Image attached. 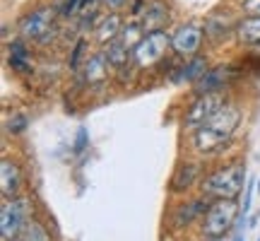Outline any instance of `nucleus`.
<instances>
[{
	"label": "nucleus",
	"instance_id": "7c9ffc66",
	"mask_svg": "<svg viewBox=\"0 0 260 241\" xmlns=\"http://www.w3.org/2000/svg\"><path fill=\"white\" fill-rule=\"evenodd\" d=\"M205 241H224V236H217V239H205Z\"/></svg>",
	"mask_w": 260,
	"mask_h": 241
},
{
	"label": "nucleus",
	"instance_id": "6e6552de",
	"mask_svg": "<svg viewBox=\"0 0 260 241\" xmlns=\"http://www.w3.org/2000/svg\"><path fill=\"white\" fill-rule=\"evenodd\" d=\"M203 41H205V27H200V24H183L171 37V48L176 51L178 56L190 58V56H198Z\"/></svg>",
	"mask_w": 260,
	"mask_h": 241
},
{
	"label": "nucleus",
	"instance_id": "f257e3e1",
	"mask_svg": "<svg viewBox=\"0 0 260 241\" xmlns=\"http://www.w3.org/2000/svg\"><path fill=\"white\" fill-rule=\"evenodd\" d=\"M239 123H241V109L236 104L226 102L219 111L212 113V118H207L195 130V147L205 155L224 147L232 140L234 130L239 128Z\"/></svg>",
	"mask_w": 260,
	"mask_h": 241
},
{
	"label": "nucleus",
	"instance_id": "2f4dec72",
	"mask_svg": "<svg viewBox=\"0 0 260 241\" xmlns=\"http://www.w3.org/2000/svg\"><path fill=\"white\" fill-rule=\"evenodd\" d=\"M255 188H258V193H260V178H258V181H255Z\"/></svg>",
	"mask_w": 260,
	"mask_h": 241
},
{
	"label": "nucleus",
	"instance_id": "9d476101",
	"mask_svg": "<svg viewBox=\"0 0 260 241\" xmlns=\"http://www.w3.org/2000/svg\"><path fill=\"white\" fill-rule=\"evenodd\" d=\"M232 80V68L226 65H217V68H207V73L193 84V89L198 94H205V92H222L226 82Z\"/></svg>",
	"mask_w": 260,
	"mask_h": 241
},
{
	"label": "nucleus",
	"instance_id": "39448f33",
	"mask_svg": "<svg viewBox=\"0 0 260 241\" xmlns=\"http://www.w3.org/2000/svg\"><path fill=\"white\" fill-rule=\"evenodd\" d=\"M29 198H8L3 203V210H0V234H3V241L10 239H19V234L24 229V224L29 222Z\"/></svg>",
	"mask_w": 260,
	"mask_h": 241
},
{
	"label": "nucleus",
	"instance_id": "473e14b6",
	"mask_svg": "<svg viewBox=\"0 0 260 241\" xmlns=\"http://www.w3.org/2000/svg\"><path fill=\"white\" fill-rule=\"evenodd\" d=\"M10 241H22V239H10Z\"/></svg>",
	"mask_w": 260,
	"mask_h": 241
},
{
	"label": "nucleus",
	"instance_id": "72a5a7b5",
	"mask_svg": "<svg viewBox=\"0 0 260 241\" xmlns=\"http://www.w3.org/2000/svg\"><path fill=\"white\" fill-rule=\"evenodd\" d=\"M258 241H260V239H258Z\"/></svg>",
	"mask_w": 260,
	"mask_h": 241
},
{
	"label": "nucleus",
	"instance_id": "a211bd4d",
	"mask_svg": "<svg viewBox=\"0 0 260 241\" xmlns=\"http://www.w3.org/2000/svg\"><path fill=\"white\" fill-rule=\"evenodd\" d=\"M198 174H200V167L198 164H181V167L174 171V178H171V191L174 193H183V191H188L190 186H193V181L198 178Z\"/></svg>",
	"mask_w": 260,
	"mask_h": 241
},
{
	"label": "nucleus",
	"instance_id": "a878e982",
	"mask_svg": "<svg viewBox=\"0 0 260 241\" xmlns=\"http://www.w3.org/2000/svg\"><path fill=\"white\" fill-rule=\"evenodd\" d=\"M80 8V0H63V5H60V8H58V15H60V17H73V12L75 10Z\"/></svg>",
	"mask_w": 260,
	"mask_h": 241
},
{
	"label": "nucleus",
	"instance_id": "f03ea898",
	"mask_svg": "<svg viewBox=\"0 0 260 241\" xmlns=\"http://www.w3.org/2000/svg\"><path fill=\"white\" fill-rule=\"evenodd\" d=\"M243 171H246V169H243L241 164L219 167L217 171H212V174L203 181L205 195H207V198H217V200H222V198L234 200L243 188V176H246Z\"/></svg>",
	"mask_w": 260,
	"mask_h": 241
},
{
	"label": "nucleus",
	"instance_id": "c756f323",
	"mask_svg": "<svg viewBox=\"0 0 260 241\" xmlns=\"http://www.w3.org/2000/svg\"><path fill=\"white\" fill-rule=\"evenodd\" d=\"M234 241H243V232H241V229H236V232H234Z\"/></svg>",
	"mask_w": 260,
	"mask_h": 241
},
{
	"label": "nucleus",
	"instance_id": "5701e85b",
	"mask_svg": "<svg viewBox=\"0 0 260 241\" xmlns=\"http://www.w3.org/2000/svg\"><path fill=\"white\" fill-rule=\"evenodd\" d=\"M84 48H87V39H77L75 48L70 51V68H73V70H80V63H82Z\"/></svg>",
	"mask_w": 260,
	"mask_h": 241
},
{
	"label": "nucleus",
	"instance_id": "412c9836",
	"mask_svg": "<svg viewBox=\"0 0 260 241\" xmlns=\"http://www.w3.org/2000/svg\"><path fill=\"white\" fill-rule=\"evenodd\" d=\"M19 239L22 241H51V236H48V229L44 224L27 222L24 229H22V234H19Z\"/></svg>",
	"mask_w": 260,
	"mask_h": 241
},
{
	"label": "nucleus",
	"instance_id": "ddd939ff",
	"mask_svg": "<svg viewBox=\"0 0 260 241\" xmlns=\"http://www.w3.org/2000/svg\"><path fill=\"white\" fill-rule=\"evenodd\" d=\"M205 73H207V61H205L203 56H190L186 63L178 68V70H174L171 82H190V84H195Z\"/></svg>",
	"mask_w": 260,
	"mask_h": 241
},
{
	"label": "nucleus",
	"instance_id": "c85d7f7f",
	"mask_svg": "<svg viewBox=\"0 0 260 241\" xmlns=\"http://www.w3.org/2000/svg\"><path fill=\"white\" fill-rule=\"evenodd\" d=\"M96 0H80V10H87L89 5H94Z\"/></svg>",
	"mask_w": 260,
	"mask_h": 241
},
{
	"label": "nucleus",
	"instance_id": "1a4fd4ad",
	"mask_svg": "<svg viewBox=\"0 0 260 241\" xmlns=\"http://www.w3.org/2000/svg\"><path fill=\"white\" fill-rule=\"evenodd\" d=\"M236 27H239V22L234 19V15L229 10L212 12L210 17L205 19V39L212 41V44H222L232 34H236Z\"/></svg>",
	"mask_w": 260,
	"mask_h": 241
},
{
	"label": "nucleus",
	"instance_id": "f8f14e48",
	"mask_svg": "<svg viewBox=\"0 0 260 241\" xmlns=\"http://www.w3.org/2000/svg\"><path fill=\"white\" fill-rule=\"evenodd\" d=\"M167 22H169V10L161 0L149 3L147 8H145V12H142V17H140V24H142V29H145V34L161 32V29L167 27Z\"/></svg>",
	"mask_w": 260,
	"mask_h": 241
},
{
	"label": "nucleus",
	"instance_id": "cd10ccee",
	"mask_svg": "<svg viewBox=\"0 0 260 241\" xmlns=\"http://www.w3.org/2000/svg\"><path fill=\"white\" fill-rule=\"evenodd\" d=\"M104 5H106L109 10H113V12H116L118 8H123V5H125V0H104Z\"/></svg>",
	"mask_w": 260,
	"mask_h": 241
},
{
	"label": "nucleus",
	"instance_id": "9b49d317",
	"mask_svg": "<svg viewBox=\"0 0 260 241\" xmlns=\"http://www.w3.org/2000/svg\"><path fill=\"white\" fill-rule=\"evenodd\" d=\"M109 68H111V63H109V58H106V53H92V56L84 58V65H82V80L87 84H96L102 82V80H106L109 77Z\"/></svg>",
	"mask_w": 260,
	"mask_h": 241
},
{
	"label": "nucleus",
	"instance_id": "2eb2a0df",
	"mask_svg": "<svg viewBox=\"0 0 260 241\" xmlns=\"http://www.w3.org/2000/svg\"><path fill=\"white\" fill-rule=\"evenodd\" d=\"M19 181H22V174H19V167L10 159H3L0 164V188H3V198H15L19 191Z\"/></svg>",
	"mask_w": 260,
	"mask_h": 241
},
{
	"label": "nucleus",
	"instance_id": "4be33fe9",
	"mask_svg": "<svg viewBox=\"0 0 260 241\" xmlns=\"http://www.w3.org/2000/svg\"><path fill=\"white\" fill-rule=\"evenodd\" d=\"M8 63H10V68H12L15 73H19V75H29V73H31V63H29V56H15V53H10Z\"/></svg>",
	"mask_w": 260,
	"mask_h": 241
},
{
	"label": "nucleus",
	"instance_id": "393cba45",
	"mask_svg": "<svg viewBox=\"0 0 260 241\" xmlns=\"http://www.w3.org/2000/svg\"><path fill=\"white\" fill-rule=\"evenodd\" d=\"M24 128H27V116L24 113H12V118L8 120L10 133H24Z\"/></svg>",
	"mask_w": 260,
	"mask_h": 241
},
{
	"label": "nucleus",
	"instance_id": "0eeeda50",
	"mask_svg": "<svg viewBox=\"0 0 260 241\" xmlns=\"http://www.w3.org/2000/svg\"><path fill=\"white\" fill-rule=\"evenodd\" d=\"M224 104H226V99H224L222 92L198 94V97H195V102L188 106L186 118H183V126H186L188 130H198L207 118H212V113L219 111Z\"/></svg>",
	"mask_w": 260,
	"mask_h": 241
},
{
	"label": "nucleus",
	"instance_id": "dca6fc26",
	"mask_svg": "<svg viewBox=\"0 0 260 241\" xmlns=\"http://www.w3.org/2000/svg\"><path fill=\"white\" fill-rule=\"evenodd\" d=\"M236 39L243 46H260V15H246L236 27Z\"/></svg>",
	"mask_w": 260,
	"mask_h": 241
},
{
	"label": "nucleus",
	"instance_id": "20e7f679",
	"mask_svg": "<svg viewBox=\"0 0 260 241\" xmlns=\"http://www.w3.org/2000/svg\"><path fill=\"white\" fill-rule=\"evenodd\" d=\"M239 205L229 200V198H222V200H214L207 213L203 217V236L205 239H217V236H224L234 227V222L239 220Z\"/></svg>",
	"mask_w": 260,
	"mask_h": 241
},
{
	"label": "nucleus",
	"instance_id": "7ed1b4c3",
	"mask_svg": "<svg viewBox=\"0 0 260 241\" xmlns=\"http://www.w3.org/2000/svg\"><path fill=\"white\" fill-rule=\"evenodd\" d=\"M56 10L53 8H37L19 22V37L46 46L56 37Z\"/></svg>",
	"mask_w": 260,
	"mask_h": 241
},
{
	"label": "nucleus",
	"instance_id": "423d86ee",
	"mask_svg": "<svg viewBox=\"0 0 260 241\" xmlns=\"http://www.w3.org/2000/svg\"><path fill=\"white\" fill-rule=\"evenodd\" d=\"M171 48V37L167 32H152V34H145L142 41L133 48V63L138 68H152L164 61L167 51Z\"/></svg>",
	"mask_w": 260,
	"mask_h": 241
},
{
	"label": "nucleus",
	"instance_id": "f3484780",
	"mask_svg": "<svg viewBox=\"0 0 260 241\" xmlns=\"http://www.w3.org/2000/svg\"><path fill=\"white\" fill-rule=\"evenodd\" d=\"M207 207H210V205L205 203V200H193V203H188V205H181V207H176V210H174L171 224H174L176 229H181V227H186V224L193 222L198 215H203Z\"/></svg>",
	"mask_w": 260,
	"mask_h": 241
},
{
	"label": "nucleus",
	"instance_id": "bb28decb",
	"mask_svg": "<svg viewBox=\"0 0 260 241\" xmlns=\"http://www.w3.org/2000/svg\"><path fill=\"white\" fill-rule=\"evenodd\" d=\"M241 8L246 15H260V0H243Z\"/></svg>",
	"mask_w": 260,
	"mask_h": 241
},
{
	"label": "nucleus",
	"instance_id": "aec40b11",
	"mask_svg": "<svg viewBox=\"0 0 260 241\" xmlns=\"http://www.w3.org/2000/svg\"><path fill=\"white\" fill-rule=\"evenodd\" d=\"M142 37H145V29H142V24H140V22H128V24H123V32H121V37H118V39H121L123 44L133 51V48L142 41Z\"/></svg>",
	"mask_w": 260,
	"mask_h": 241
},
{
	"label": "nucleus",
	"instance_id": "4468645a",
	"mask_svg": "<svg viewBox=\"0 0 260 241\" xmlns=\"http://www.w3.org/2000/svg\"><path fill=\"white\" fill-rule=\"evenodd\" d=\"M121 32H123L121 17H118L116 12H111V15H106V17L99 19V24L94 29V37H96V41H99L102 46H109L111 41H116V39L121 37Z\"/></svg>",
	"mask_w": 260,
	"mask_h": 241
},
{
	"label": "nucleus",
	"instance_id": "b1692460",
	"mask_svg": "<svg viewBox=\"0 0 260 241\" xmlns=\"http://www.w3.org/2000/svg\"><path fill=\"white\" fill-rule=\"evenodd\" d=\"M89 147V133H87V128H80L77 130V135H75V142H73V155H82L84 149Z\"/></svg>",
	"mask_w": 260,
	"mask_h": 241
},
{
	"label": "nucleus",
	"instance_id": "6ab92c4d",
	"mask_svg": "<svg viewBox=\"0 0 260 241\" xmlns=\"http://www.w3.org/2000/svg\"><path fill=\"white\" fill-rule=\"evenodd\" d=\"M104 53L109 58L111 68H123V65H128L130 61H133V51L123 44L121 39H116V41H111L109 46H104Z\"/></svg>",
	"mask_w": 260,
	"mask_h": 241
}]
</instances>
